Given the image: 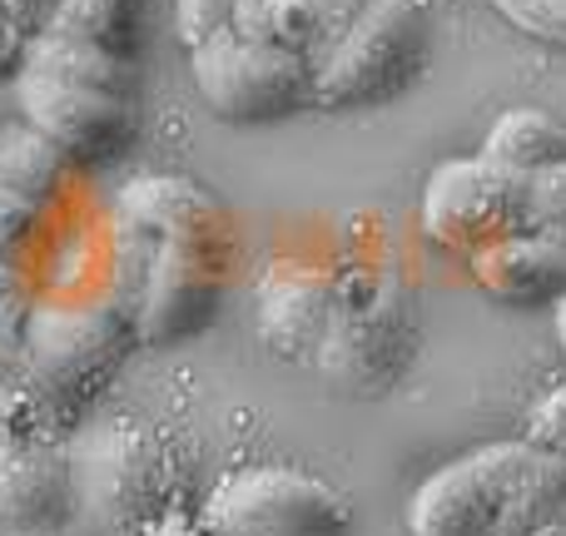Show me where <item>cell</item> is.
Masks as SVG:
<instances>
[{"mask_svg": "<svg viewBox=\"0 0 566 536\" xmlns=\"http://www.w3.org/2000/svg\"><path fill=\"white\" fill-rule=\"evenodd\" d=\"M418 338L412 293L388 264L333 269V313L313 368L348 392H388L402 378Z\"/></svg>", "mask_w": 566, "mask_h": 536, "instance_id": "1", "label": "cell"}, {"mask_svg": "<svg viewBox=\"0 0 566 536\" xmlns=\"http://www.w3.org/2000/svg\"><path fill=\"white\" fill-rule=\"evenodd\" d=\"M70 497L115 536L155 527L175 512V467L145 422L90 428L70 452Z\"/></svg>", "mask_w": 566, "mask_h": 536, "instance_id": "2", "label": "cell"}, {"mask_svg": "<svg viewBox=\"0 0 566 536\" xmlns=\"http://www.w3.org/2000/svg\"><path fill=\"white\" fill-rule=\"evenodd\" d=\"M129 343L135 338V318L119 308L115 298H80V303H35L25 308V353L35 378L55 398L65 418H75L85 402L119 372Z\"/></svg>", "mask_w": 566, "mask_h": 536, "instance_id": "3", "label": "cell"}, {"mask_svg": "<svg viewBox=\"0 0 566 536\" xmlns=\"http://www.w3.org/2000/svg\"><path fill=\"white\" fill-rule=\"evenodd\" d=\"M542 452L527 442H488L438 467L408 502L412 536H497L507 512L527 497Z\"/></svg>", "mask_w": 566, "mask_h": 536, "instance_id": "4", "label": "cell"}, {"mask_svg": "<svg viewBox=\"0 0 566 536\" xmlns=\"http://www.w3.org/2000/svg\"><path fill=\"white\" fill-rule=\"evenodd\" d=\"M119 269H135V293L119 308L135 318V338L149 348L205 333L224 298V244L214 239H169L149 249L119 244Z\"/></svg>", "mask_w": 566, "mask_h": 536, "instance_id": "5", "label": "cell"}, {"mask_svg": "<svg viewBox=\"0 0 566 536\" xmlns=\"http://www.w3.org/2000/svg\"><path fill=\"white\" fill-rule=\"evenodd\" d=\"M422 60V10L412 0H368L348 35L313 60V105L358 109L398 95Z\"/></svg>", "mask_w": 566, "mask_h": 536, "instance_id": "6", "label": "cell"}, {"mask_svg": "<svg viewBox=\"0 0 566 536\" xmlns=\"http://www.w3.org/2000/svg\"><path fill=\"white\" fill-rule=\"evenodd\" d=\"M205 105L229 125H274L313 105V65L303 55L219 30L189 50Z\"/></svg>", "mask_w": 566, "mask_h": 536, "instance_id": "7", "label": "cell"}, {"mask_svg": "<svg viewBox=\"0 0 566 536\" xmlns=\"http://www.w3.org/2000/svg\"><path fill=\"white\" fill-rule=\"evenodd\" d=\"M422 234L448 254H478L527 229V179L497 169L492 159H448L422 189Z\"/></svg>", "mask_w": 566, "mask_h": 536, "instance_id": "8", "label": "cell"}, {"mask_svg": "<svg viewBox=\"0 0 566 536\" xmlns=\"http://www.w3.org/2000/svg\"><path fill=\"white\" fill-rule=\"evenodd\" d=\"M199 517L214 536H338L348 527V502L308 472L249 467L214 487Z\"/></svg>", "mask_w": 566, "mask_h": 536, "instance_id": "9", "label": "cell"}, {"mask_svg": "<svg viewBox=\"0 0 566 536\" xmlns=\"http://www.w3.org/2000/svg\"><path fill=\"white\" fill-rule=\"evenodd\" d=\"M15 105H20V119L30 129H40L75 165H109V159H119L139 139L135 99L60 85V80L30 75V70H20L15 80Z\"/></svg>", "mask_w": 566, "mask_h": 536, "instance_id": "10", "label": "cell"}, {"mask_svg": "<svg viewBox=\"0 0 566 536\" xmlns=\"http://www.w3.org/2000/svg\"><path fill=\"white\" fill-rule=\"evenodd\" d=\"M333 313V269L274 264L254 293L259 338L289 362H313Z\"/></svg>", "mask_w": 566, "mask_h": 536, "instance_id": "11", "label": "cell"}, {"mask_svg": "<svg viewBox=\"0 0 566 536\" xmlns=\"http://www.w3.org/2000/svg\"><path fill=\"white\" fill-rule=\"evenodd\" d=\"M115 234L129 249L169 244V239H214V244H229L224 214L189 179H175V175H149L125 185V195L115 204Z\"/></svg>", "mask_w": 566, "mask_h": 536, "instance_id": "12", "label": "cell"}, {"mask_svg": "<svg viewBox=\"0 0 566 536\" xmlns=\"http://www.w3.org/2000/svg\"><path fill=\"white\" fill-rule=\"evenodd\" d=\"M25 298L0 303V438L20 442H55V432L65 428V412L55 408V398L45 392V382L35 378L25 353Z\"/></svg>", "mask_w": 566, "mask_h": 536, "instance_id": "13", "label": "cell"}, {"mask_svg": "<svg viewBox=\"0 0 566 536\" xmlns=\"http://www.w3.org/2000/svg\"><path fill=\"white\" fill-rule=\"evenodd\" d=\"M70 502V462L45 442L0 438V527H50Z\"/></svg>", "mask_w": 566, "mask_h": 536, "instance_id": "14", "label": "cell"}, {"mask_svg": "<svg viewBox=\"0 0 566 536\" xmlns=\"http://www.w3.org/2000/svg\"><path fill=\"white\" fill-rule=\"evenodd\" d=\"M472 278L502 303H557L566 293V249L542 234H507L468 259Z\"/></svg>", "mask_w": 566, "mask_h": 536, "instance_id": "15", "label": "cell"}, {"mask_svg": "<svg viewBox=\"0 0 566 536\" xmlns=\"http://www.w3.org/2000/svg\"><path fill=\"white\" fill-rule=\"evenodd\" d=\"M30 75L60 80V85H80V90H99V95L115 99H139V70L135 60L109 55L99 45H85V40H65L50 35V30H35L25 45V65Z\"/></svg>", "mask_w": 566, "mask_h": 536, "instance_id": "16", "label": "cell"}, {"mask_svg": "<svg viewBox=\"0 0 566 536\" xmlns=\"http://www.w3.org/2000/svg\"><path fill=\"white\" fill-rule=\"evenodd\" d=\"M482 159H492L497 169H507V175H537V169L557 165L566 159V125L557 115H547V109H507V115H497V125L488 129V139H482Z\"/></svg>", "mask_w": 566, "mask_h": 536, "instance_id": "17", "label": "cell"}, {"mask_svg": "<svg viewBox=\"0 0 566 536\" xmlns=\"http://www.w3.org/2000/svg\"><path fill=\"white\" fill-rule=\"evenodd\" d=\"M65 169H70V159L40 129H30L25 119L0 125V185L20 189L35 204H50L55 189L65 185Z\"/></svg>", "mask_w": 566, "mask_h": 536, "instance_id": "18", "label": "cell"}, {"mask_svg": "<svg viewBox=\"0 0 566 536\" xmlns=\"http://www.w3.org/2000/svg\"><path fill=\"white\" fill-rule=\"evenodd\" d=\"M45 30L129 60L139 45V0H60Z\"/></svg>", "mask_w": 566, "mask_h": 536, "instance_id": "19", "label": "cell"}, {"mask_svg": "<svg viewBox=\"0 0 566 536\" xmlns=\"http://www.w3.org/2000/svg\"><path fill=\"white\" fill-rule=\"evenodd\" d=\"M229 30L254 45H274L289 55H313V15L308 0H234Z\"/></svg>", "mask_w": 566, "mask_h": 536, "instance_id": "20", "label": "cell"}, {"mask_svg": "<svg viewBox=\"0 0 566 536\" xmlns=\"http://www.w3.org/2000/svg\"><path fill=\"white\" fill-rule=\"evenodd\" d=\"M527 234L566 249V159L527 175Z\"/></svg>", "mask_w": 566, "mask_h": 536, "instance_id": "21", "label": "cell"}, {"mask_svg": "<svg viewBox=\"0 0 566 536\" xmlns=\"http://www.w3.org/2000/svg\"><path fill=\"white\" fill-rule=\"evenodd\" d=\"M488 6L512 20L522 35L566 50V0H488Z\"/></svg>", "mask_w": 566, "mask_h": 536, "instance_id": "22", "label": "cell"}, {"mask_svg": "<svg viewBox=\"0 0 566 536\" xmlns=\"http://www.w3.org/2000/svg\"><path fill=\"white\" fill-rule=\"evenodd\" d=\"M522 442L537 448V452H552V458H566V382L552 388L547 398L527 412V432H522Z\"/></svg>", "mask_w": 566, "mask_h": 536, "instance_id": "23", "label": "cell"}, {"mask_svg": "<svg viewBox=\"0 0 566 536\" xmlns=\"http://www.w3.org/2000/svg\"><path fill=\"white\" fill-rule=\"evenodd\" d=\"M363 6L368 0H308V15H313V60H323L333 45H338L343 35H348V25L363 15Z\"/></svg>", "mask_w": 566, "mask_h": 536, "instance_id": "24", "label": "cell"}, {"mask_svg": "<svg viewBox=\"0 0 566 536\" xmlns=\"http://www.w3.org/2000/svg\"><path fill=\"white\" fill-rule=\"evenodd\" d=\"M40 214H45V204H35V199H25L20 189L0 185V259H6L10 249L30 244V234L40 229Z\"/></svg>", "mask_w": 566, "mask_h": 536, "instance_id": "25", "label": "cell"}, {"mask_svg": "<svg viewBox=\"0 0 566 536\" xmlns=\"http://www.w3.org/2000/svg\"><path fill=\"white\" fill-rule=\"evenodd\" d=\"M229 10H234V0H175L179 40L195 50L199 40H209V35H219V30H229Z\"/></svg>", "mask_w": 566, "mask_h": 536, "instance_id": "26", "label": "cell"}, {"mask_svg": "<svg viewBox=\"0 0 566 536\" xmlns=\"http://www.w3.org/2000/svg\"><path fill=\"white\" fill-rule=\"evenodd\" d=\"M139 536H214V527H209L205 517H195V512L175 507V512H165L155 527H145Z\"/></svg>", "mask_w": 566, "mask_h": 536, "instance_id": "27", "label": "cell"}, {"mask_svg": "<svg viewBox=\"0 0 566 536\" xmlns=\"http://www.w3.org/2000/svg\"><path fill=\"white\" fill-rule=\"evenodd\" d=\"M55 6H60V0H6L10 20H20L25 30H45L50 15H55Z\"/></svg>", "mask_w": 566, "mask_h": 536, "instance_id": "28", "label": "cell"}, {"mask_svg": "<svg viewBox=\"0 0 566 536\" xmlns=\"http://www.w3.org/2000/svg\"><path fill=\"white\" fill-rule=\"evenodd\" d=\"M20 298V269L10 259H0V303H15Z\"/></svg>", "mask_w": 566, "mask_h": 536, "instance_id": "29", "label": "cell"}, {"mask_svg": "<svg viewBox=\"0 0 566 536\" xmlns=\"http://www.w3.org/2000/svg\"><path fill=\"white\" fill-rule=\"evenodd\" d=\"M527 536H566V502H562V507H552L547 517H542V522H537V527H532Z\"/></svg>", "mask_w": 566, "mask_h": 536, "instance_id": "30", "label": "cell"}, {"mask_svg": "<svg viewBox=\"0 0 566 536\" xmlns=\"http://www.w3.org/2000/svg\"><path fill=\"white\" fill-rule=\"evenodd\" d=\"M552 328H557V348H562V358H566V293L552 303Z\"/></svg>", "mask_w": 566, "mask_h": 536, "instance_id": "31", "label": "cell"}, {"mask_svg": "<svg viewBox=\"0 0 566 536\" xmlns=\"http://www.w3.org/2000/svg\"><path fill=\"white\" fill-rule=\"evenodd\" d=\"M129 536H139V532H129Z\"/></svg>", "mask_w": 566, "mask_h": 536, "instance_id": "32", "label": "cell"}]
</instances>
